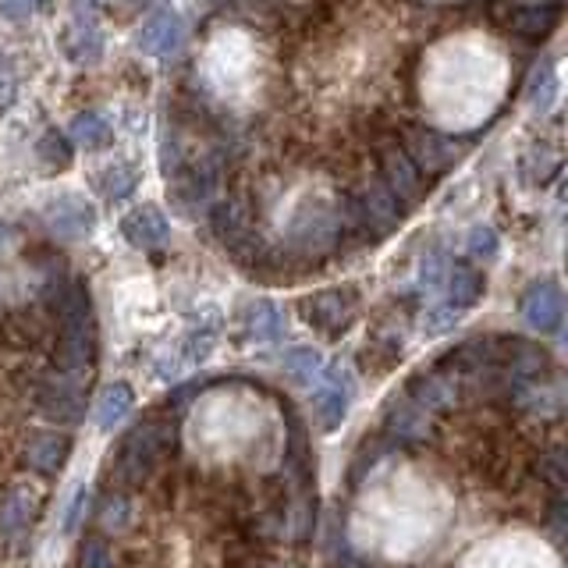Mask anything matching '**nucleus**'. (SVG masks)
Wrapping results in <instances>:
<instances>
[{"label":"nucleus","instance_id":"obj_27","mask_svg":"<svg viewBox=\"0 0 568 568\" xmlns=\"http://www.w3.org/2000/svg\"><path fill=\"white\" fill-rule=\"evenodd\" d=\"M36 153H40V160L47 168H68L71 164V142L61 135V132H47L43 139H40V146H36Z\"/></svg>","mask_w":568,"mask_h":568},{"label":"nucleus","instance_id":"obj_24","mask_svg":"<svg viewBox=\"0 0 568 568\" xmlns=\"http://www.w3.org/2000/svg\"><path fill=\"white\" fill-rule=\"evenodd\" d=\"M555 93H558V71L550 61H544L526 82V103L532 111H547V106L555 103Z\"/></svg>","mask_w":568,"mask_h":568},{"label":"nucleus","instance_id":"obj_13","mask_svg":"<svg viewBox=\"0 0 568 568\" xmlns=\"http://www.w3.org/2000/svg\"><path fill=\"white\" fill-rule=\"evenodd\" d=\"M213 231L224 245H231L235 253H242L245 245H253V231H248V203L242 195H227L224 203L213 206Z\"/></svg>","mask_w":568,"mask_h":568},{"label":"nucleus","instance_id":"obj_4","mask_svg":"<svg viewBox=\"0 0 568 568\" xmlns=\"http://www.w3.org/2000/svg\"><path fill=\"white\" fill-rule=\"evenodd\" d=\"M434 413H426L408 395H395L384 405V434L398 444H426L434 437Z\"/></svg>","mask_w":568,"mask_h":568},{"label":"nucleus","instance_id":"obj_10","mask_svg":"<svg viewBox=\"0 0 568 568\" xmlns=\"http://www.w3.org/2000/svg\"><path fill=\"white\" fill-rule=\"evenodd\" d=\"M182 18L171 8H160L146 26L139 29L135 47L146 53V58H171V53L182 47Z\"/></svg>","mask_w":568,"mask_h":568},{"label":"nucleus","instance_id":"obj_22","mask_svg":"<svg viewBox=\"0 0 568 568\" xmlns=\"http://www.w3.org/2000/svg\"><path fill=\"white\" fill-rule=\"evenodd\" d=\"M284 373H288L292 381H298V384H313V381H320V373H324V355H320L316 348H310V345H298V348H292V352H284Z\"/></svg>","mask_w":568,"mask_h":568},{"label":"nucleus","instance_id":"obj_1","mask_svg":"<svg viewBox=\"0 0 568 568\" xmlns=\"http://www.w3.org/2000/svg\"><path fill=\"white\" fill-rule=\"evenodd\" d=\"M174 426L171 419H142L135 423L121 440V452L114 462V484L118 487H142L164 462V455L174 452Z\"/></svg>","mask_w":568,"mask_h":568},{"label":"nucleus","instance_id":"obj_12","mask_svg":"<svg viewBox=\"0 0 568 568\" xmlns=\"http://www.w3.org/2000/svg\"><path fill=\"white\" fill-rule=\"evenodd\" d=\"M561 288L555 281H540L532 284L523 298V320L540 334H555L561 327Z\"/></svg>","mask_w":568,"mask_h":568},{"label":"nucleus","instance_id":"obj_30","mask_svg":"<svg viewBox=\"0 0 568 568\" xmlns=\"http://www.w3.org/2000/svg\"><path fill=\"white\" fill-rule=\"evenodd\" d=\"M381 455H384V444H381V440H366L363 448H359V455L352 458V469H348V473H352V484H359V479H363L373 466H377V458H381Z\"/></svg>","mask_w":568,"mask_h":568},{"label":"nucleus","instance_id":"obj_5","mask_svg":"<svg viewBox=\"0 0 568 568\" xmlns=\"http://www.w3.org/2000/svg\"><path fill=\"white\" fill-rule=\"evenodd\" d=\"M381 171L384 178L381 182L390 189V195L408 210V206H416L423 200V192H426V178L419 174V168L413 164V156H408L398 142H390V146L381 150Z\"/></svg>","mask_w":568,"mask_h":568},{"label":"nucleus","instance_id":"obj_6","mask_svg":"<svg viewBox=\"0 0 568 568\" xmlns=\"http://www.w3.org/2000/svg\"><path fill=\"white\" fill-rule=\"evenodd\" d=\"M320 384L316 387V413H320V426L324 430H334L337 423L345 419L348 413V402H352V390H355V381H352V369L345 363H331L320 373Z\"/></svg>","mask_w":568,"mask_h":568},{"label":"nucleus","instance_id":"obj_29","mask_svg":"<svg viewBox=\"0 0 568 568\" xmlns=\"http://www.w3.org/2000/svg\"><path fill=\"white\" fill-rule=\"evenodd\" d=\"M540 473H544L547 484L555 487V494H561L565 484H568V462H565V452H561V448H550V452L540 458Z\"/></svg>","mask_w":568,"mask_h":568},{"label":"nucleus","instance_id":"obj_20","mask_svg":"<svg viewBox=\"0 0 568 568\" xmlns=\"http://www.w3.org/2000/svg\"><path fill=\"white\" fill-rule=\"evenodd\" d=\"M29 515H32V490L26 484H18L8 490L4 505H0V537L14 540L29 526Z\"/></svg>","mask_w":568,"mask_h":568},{"label":"nucleus","instance_id":"obj_9","mask_svg":"<svg viewBox=\"0 0 568 568\" xmlns=\"http://www.w3.org/2000/svg\"><path fill=\"white\" fill-rule=\"evenodd\" d=\"M408 398L416 405H423L426 413H444V408H455L458 405V395H462V384L452 369L444 366H434V369H423L416 373L413 381H408Z\"/></svg>","mask_w":568,"mask_h":568},{"label":"nucleus","instance_id":"obj_2","mask_svg":"<svg viewBox=\"0 0 568 568\" xmlns=\"http://www.w3.org/2000/svg\"><path fill=\"white\" fill-rule=\"evenodd\" d=\"M342 217L331 206H306L292 224V245L302 256H324L342 242Z\"/></svg>","mask_w":568,"mask_h":568},{"label":"nucleus","instance_id":"obj_25","mask_svg":"<svg viewBox=\"0 0 568 568\" xmlns=\"http://www.w3.org/2000/svg\"><path fill=\"white\" fill-rule=\"evenodd\" d=\"M71 135H75L79 146L97 150V146H103L106 139H111V121H106L103 114H97V111H85V114H79L75 121H71Z\"/></svg>","mask_w":568,"mask_h":568},{"label":"nucleus","instance_id":"obj_34","mask_svg":"<svg viewBox=\"0 0 568 568\" xmlns=\"http://www.w3.org/2000/svg\"><path fill=\"white\" fill-rule=\"evenodd\" d=\"M14 89H18V82H14V68H11L8 58H0V114H4L8 106L14 103Z\"/></svg>","mask_w":568,"mask_h":568},{"label":"nucleus","instance_id":"obj_11","mask_svg":"<svg viewBox=\"0 0 568 568\" xmlns=\"http://www.w3.org/2000/svg\"><path fill=\"white\" fill-rule=\"evenodd\" d=\"M47 224L58 239H85L97 227V210L79 195H61L47 206Z\"/></svg>","mask_w":568,"mask_h":568},{"label":"nucleus","instance_id":"obj_15","mask_svg":"<svg viewBox=\"0 0 568 568\" xmlns=\"http://www.w3.org/2000/svg\"><path fill=\"white\" fill-rule=\"evenodd\" d=\"M68 452H71V444H68L64 434L36 430V434H29V444H26V462H29V469L50 476V473H58L64 466Z\"/></svg>","mask_w":568,"mask_h":568},{"label":"nucleus","instance_id":"obj_21","mask_svg":"<svg viewBox=\"0 0 568 568\" xmlns=\"http://www.w3.org/2000/svg\"><path fill=\"white\" fill-rule=\"evenodd\" d=\"M132 405H135V395L129 384L103 387V395L97 402V426L100 430H114V426L132 413Z\"/></svg>","mask_w":568,"mask_h":568},{"label":"nucleus","instance_id":"obj_17","mask_svg":"<svg viewBox=\"0 0 568 568\" xmlns=\"http://www.w3.org/2000/svg\"><path fill=\"white\" fill-rule=\"evenodd\" d=\"M484 295V274L476 271L469 263H452L448 266V302L452 310H469Z\"/></svg>","mask_w":568,"mask_h":568},{"label":"nucleus","instance_id":"obj_3","mask_svg":"<svg viewBox=\"0 0 568 568\" xmlns=\"http://www.w3.org/2000/svg\"><path fill=\"white\" fill-rule=\"evenodd\" d=\"M355 310H359V295L352 288H327V292L302 298V316H306V324L324 334H342L355 320Z\"/></svg>","mask_w":568,"mask_h":568},{"label":"nucleus","instance_id":"obj_16","mask_svg":"<svg viewBox=\"0 0 568 568\" xmlns=\"http://www.w3.org/2000/svg\"><path fill=\"white\" fill-rule=\"evenodd\" d=\"M61 47L75 64H97L100 53H103V36L93 22H89V18L75 14L61 36Z\"/></svg>","mask_w":568,"mask_h":568},{"label":"nucleus","instance_id":"obj_7","mask_svg":"<svg viewBox=\"0 0 568 568\" xmlns=\"http://www.w3.org/2000/svg\"><path fill=\"white\" fill-rule=\"evenodd\" d=\"M40 408L53 423H79L85 416V398H82V377L75 373H61L47 377L40 384Z\"/></svg>","mask_w":568,"mask_h":568},{"label":"nucleus","instance_id":"obj_18","mask_svg":"<svg viewBox=\"0 0 568 568\" xmlns=\"http://www.w3.org/2000/svg\"><path fill=\"white\" fill-rule=\"evenodd\" d=\"M284 316L281 310L274 306V302H253L245 313V334L253 337V342L260 345H271V342H281L284 337Z\"/></svg>","mask_w":568,"mask_h":568},{"label":"nucleus","instance_id":"obj_28","mask_svg":"<svg viewBox=\"0 0 568 568\" xmlns=\"http://www.w3.org/2000/svg\"><path fill=\"white\" fill-rule=\"evenodd\" d=\"M79 568H114V550L103 537H89L79 547Z\"/></svg>","mask_w":568,"mask_h":568},{"label":"nucleus","instance_id":"obj_8","mask_svg":"<svg viewBox=\"0 0 568 568\" xmlns=\"http://www.w3.org/2000/svg\"><path fill=\"white\" fill-rule=\"evenodd\" d=\"M405 153L413 156V164L419 168L423 178H434L440 171H448L455 160L462 156L458 150V142L448 139V135H440L434 129H416V132H408V146Z\"/></svg>","mask_w":568,"mask_h":568},{"label":"nucleus","instance_id":"obj_31","mask_svg":"<svg viewBox=\"0 0 568 568\" xmlns=\"http://www.w3.org/2000/svg\"><path fill=\"white\" fill-rule=\"evenodd\" d=\"M469 253L476 256V260H494L497 256V235L490 227H476L473 235H469Z\"/></svg>","mask_w":568,"mask_h":568},{"label":"nucleus","instance_id":"obj_19","mask_svg":"<svg viewBox=\"0 0 568 568\" xmlns=\"http://www.w3.org/2000/svg\"><path fill=\"white\" fill-rule=\"evenodd\" d=\"M558 8H511L505 14V26L515 32V36H526V40H540V36H547L550 29L558 26Z\"/></svg>","mask_w":568,"mask_h":568},{"label":"nucleus","instance_id":"obj_32","mask_svg":"<svg viewBox=\"0 0 568 568\" xmlns=\"http://www.w3.org/2000/svg\"><path fill=\"white\" fill-rule=\"evenodd\" d=\"M458 324V310L452 306H444V310H430L423 320V331L426 334H444V331H452Z\"/></svg>","mask_w":568,"mask_h":568},{"label":"nucleus","instance_id":"obj_23","mask_svg":"<svg viewBox=\"0 0 568 568\" xmlns=\"http://www.w3.org/2000/svg\"><path fill=\"white\" fill-rule=\"evenodd\" d=\"M135 185H139V171L132 164H114L97 174V189L103 192V200H111V203L129 200Z\"/></svg>","mask_w":568,"mask_h":568},{"label":"nucleus","instance_id":"obj_33","mask_svg":"<svg viewBox=\"0 0 568 568\" xmlns=\"http://www.w3.org/2000/svg\"><path fill=\"white\" fill-rule=\"evenodd\" d=\"M50 4V0H0V14L11 18V22H22V18H29L36 8Z\"/></svg>","mask_w":568,"mask_h":568},{"label":"nucleus","instance_id":"obj_26","mask_svg":"<svg viewBox=\"0 0 568 568\" xmlns=\"http://www.w3.org/2000/svg\"><path fill=\"white\" fill-rule=\"evenodd\" d=\"M97 523H100V529H106V532H121L124 526L132 523V501H129V497H124L121 490L103 494L100 511H97Z\"/></svg>","mask_w":568,"mask_h":568},{"label":"nucleus","instance_id":"obj_14","mask_svg":"<svg viewBox=\"0 0 568 568\" xmlns=\"http://www.w3.org/2000/svg\"><path fill=\"white\" fill-rule=\"evenodd\" d=\"M121 235L129 239L132 245H139V248H156V245L168 242L171 224L156 206H139L121 221Z\"/></svg>","mask_w":568,"mask_h":568}]
</instances>
